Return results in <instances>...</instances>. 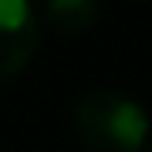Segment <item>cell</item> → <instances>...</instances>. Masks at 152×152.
Listing matches in <instances>:
<instances>
[{
	"mask_svg": "<svg viewBox=\"0 0 152 152\" xmlns=\"http://www.w3.org/2000/svg\"><path fill=\"white\" fill-rule=\"evenodd\" d=\"M41 41V14L24 0H0V81L31 64Z\"/></svg>",
	"mask_w": 152,
	"mask_h": 152,
	"instance_id": "2",
	"label": "cell"
},
{
	"mask_svg": "<svg viewBox=\"0 0 152 152\" xmlns=\"http://www.w3.org/2000/svg\"><path fill=\"white\" fill-rule=\"evenodd\" d=\"M102 17V7L91 0H54L44 7L41 20L51 24V31L58 34H85L95 27V20Z\"/></svg>",
	"mask_w": 152,
	"mask_h": 152,
	"instance_id": "3",
	"label": "cell"
},
{
	"mask_svg": "<svg viewBox=\"0 0 152 152\" xmlns=\"http://www.w3.org/2000/svg\"><path fill=\"white\" fill-rule=\"evenodd\" d=\"M75 129L91 152H142L152 132V118L142 102L102 88L78 102Z\"/></svg>",
	"mask_w": 152,
	"mask_h": 152,
	"instance_id": "1",
	"label": "cell"
}]
</instances>
